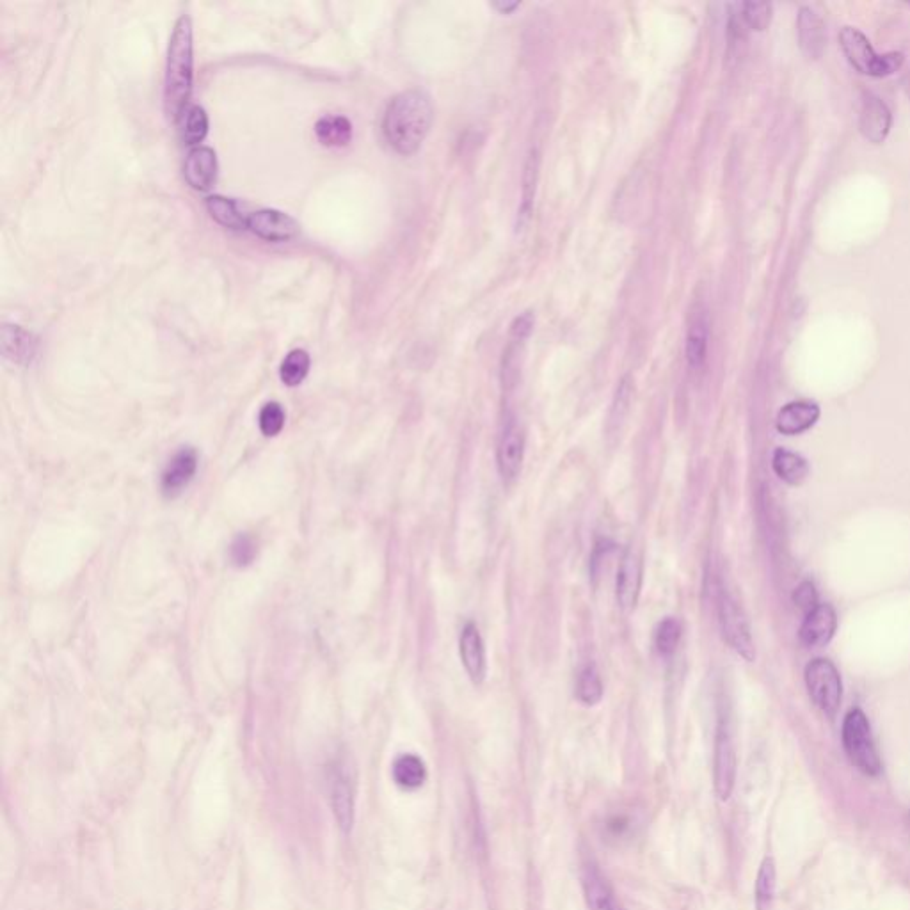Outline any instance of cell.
<instances>
[{
	"label": "cell",
	"instance_id": "1",
	"mask_svg": "<svg viewBox=\"0 0 910 910\" xmlns=\"http://www.w3.org/2000/svg\"><path fill=\"white\" fill-rule=\"evenodd\" d=\"M432 125V105L422 91H404L386 107L383 134L400 155H413L422 146Z\"/></svg>",
	"mask_w": 910,
	"mask_h": 910
},
{
	"label": "cell",
	"instance_id": "2",
	"mask_svg": "<svg viewBox=\"0 0 910 910\" xmlns=\"http://www.w3.org/2000/svg\"><path fill=\"white\" fill-rule=\"evenodd\" d=\"M194 75L192 57V22L189 16L178 18L168 48L166 82H164V107L169 120L178 121L189 105Z\"/></svg>",
	"mask_w": 910,
	"mask_h": 910
},
{
	"label": "cell",
	"instance_id": "3",
	"mask_svg": "<svg viewBox=\"0 0 910 910\" xmlns=\"http://www.w3.org/2000/svg\"><path fill=\"white\" fill-rule=\"evenodd\" d=\"M841 738L850 763L859 772L868 777H877L882 772V761L873 740L870 720L864 715L863 710L855 708L848 711L847 717L843 720Z\"/></svg>",
	"mask_w": 910,
	"mask_h": 910
},
{
	"label": "cell",
	"instance_id": "4",
	"mask_svg": "<svg viewBox=\"0 0 910 910\" xmlns=\"http://www.w3.org/2000/svg\"><path fill=\"white\" fill-rule=\"evenodd\" d=\"M839 45L843 48L850 64L855 70L871 75V77H886L900 70L903 64V56L900 52H891L879 56L870 40L864 36L863 32L855 27H843L839 32Z\"/></svg>",
	"mask_w": 910,
	"mask_h": 910
},
{
	"label": "cell",
	"instance_id": "5",
	"mask_svg": "<svg viewBox=\"0 0 910 910\" xmlns=\"http://www.w3.org/2000/svg\"><path fill=\"white\" fill-rule=\"evenodd\" d=\"M806 687L813 703L827 715L834 717L839 710L843 697V683L836 665L827 658H816L807 663Z\"/></svg>",
	"mask_w": 910,
	"mask_h": 910
},
{
	"label": "cell",
	"instance_id": "6",
	"mask_svg": "<svg viewBox=\"0 0 910 910\" xmlns=\"http://www.w3.org/2000/svg\"><path fill=\"white\" fill-rule=\"evenodd\" d=\"M717 603H719L720 630H722V637L726 640L727 646L735 649L743 660L754 662L756 647L752 640L751 624H749L743 608L726 589H720Z\"/></svg>",
	"mask_w": 910,
	"mask_h": 910
},
{
	"label": "cell",
	"instance_id": "7",
	"mask_svg": "<svg viewBox=\"0 0 910 910\" xmlns=\"http://www.w3.org/2000/svg\"><path fill=\"white\" fill-rule=\"evenodd\" d=\"M736 783V751L733 736L727 726V720L722 719L717 727V740H715V759H713V784L715 793L722 802H727L733 795Z\"/></svg>",
	"mask_w": 910,
	"mask_h": 910
},
{
	"label": "cell",
	"instance_id": "8",
	"mask_svg": "<svg viewBox=\"0 0 910 910\" xmlns=\"http://www.w3.org/2000/svg\"><path fill=\"white\" fill-rule=\"evenodd\" d=\"M525 459V432L521 425L509 418L503 427L502 436L496 448V466L503 482H512L519 477Z\"/></svg>",
	"mask_w": 910,
	"mask_h": 910
},
{
	"label": "cell",
	"instance_id": "9",
	"mask_svg": "<svg viewBox=\"0 0 910 910\" xmlns=\"http://www.w3.org/2000/svg\"><path fill=\"white\" fill-rule=\"evenodd\" d=\"M246 230L267 242H288L299 235V224L285 212L264 208L248 214Z\"/></svg>",
	"mask_w": 910,
	"mask_h": 910
},
{
	"label": "cell",
	"instance_id": "10",
	"mask_svg": "<svg viewBox=\"0 0 910 910\" xmlns=\"http://www.w3.org/2000/svg\"><path fill=\"white\" fill-rule=\"evenodd\" d=\"M642 559L635 550L624 551L621 566L617 571V582H615V596H617V605L623 610L624 614H630L637 607L640 598V589H642Z\"/></svg>",
	"mask_w": 910,
	"mask_h": 910
},
{
	"label": "cell",
	"instance_id": "11",
	"mask_svg": "<svg viewBox=\"0 0 910 910\" xmlns=\"http://www.w3.org/2000/svg\"><path fill=\"white\" fill-rule=\"evenodd\" d=\"M459 656L464 671L473 685H482L487 676V656L484 640L475 623H466L459 635Z\"/></svg>",
	"mask_w": 910,
	"mask_h": 910
},
{
	"label": "cell",
	"instance_id": "12",
	"mask_svg": "<svg viewBox=\"0 0 910 910\" xmlns=\"http://www.w3.org/2000/svg\"><path fill=\"white\" fill-rule=\"evenodd\" d=\"M329 795L336 820L342 829L349 831L354 820V790L351 775L344 763H336L335 767L329 770Z\"/></svg>",
	"mask_w": 910,
	"mask_h": 910
},
{
	"label": "cell",
	"instance_id": "13",
	"mask_svg": "<svg viewBox=\"0 0 910 910\" xmlns=\"http://www.w3.org/2000/svg\"><path fill=\"white\" fill-rule=\"evenodd\" d=\"M838 628V615L831 605H818L800 626V642L806 647H822L831 642Z\"/></svg>",
	"mask_w": 910,
	"mask_h": 910
},
{
	"label": "cell",
	"instance_id": "14",
	"mask_svg": "<svg viewBox=\"0 0 910 910\" xmlns=\"http://www.w3.org/2000/svg\"><path fill=\"white\" fill-rule=\"evenodd\" d=\"M184 176L187 184L194 191H208L216 184L217 157L216 152L208 146L192 148L184 164Z\"/></svg>",
	"mask_w": 910,
	"mask_h": 910
},
{
	"label": "cell",
	"instance_id": "15",
	"mask_svg": "<svg viewBox=\"0 0 910 910\" xmlns=\"http://www.w3.org/2000/svg\"><path fill=\"white\" fill-rule=\"evenodd\" d=\"M859 127L870 143L879 144L886 139L891 128V111L879 96L864 93Z\"/></svg>",
	"mask_w": 910,
	"mask_h": 910
},
{
	"label": "cell",
	"instance_id": "16",
	"mask_svg": "<svg viewBox=\"0 0 910 910\" xmlns=\"http://www.w3.org/2000/svg\"><path fill=\"white\" fill-rule=\"evenodd\" d=\"M196 470H198V454L194 448H182L180 452H176L162 475L164 495H180L185 487L189 486Z\"/></svg>",
	"mask_w": 910,
	"mask_h": 910
},
{
	"label": "cell",
	"instance_id": "17",
	"mask_svg": "<svg viewBox=\"0 0 910 910\" xmlns=\"http://www.w3.org/2000/svg\"><path fill=\"white\" fill-rule=\"evenodd\" d=\"M583 895L589 910H624L617 902L612 887L594 863L585 864L582 875Z\"/></svg>",
	"mask_w": 910,
	"mask_h": 910
},
{
	"label": "cell",
	"instance_id": "18",
	"mask_svg": "<svg viewBox=\"0 0 910 910\" xmlns=\"http://www.w3.org/2000/svg\"><path fill=\"white\" fill-rule=\"evenodd\" d=\"M818 418H820L818 404L807 402V400H797V402L786 404L779 411L775 427L784 436H795V434L809 431L818 422Z\"/></svg>",
	"mask_w": 910,
	"mask_h": 910
},
{
	"label": "cell",
	"instance_id": "19",
	"mask_svg": "<svg viewBox=\"0 0 910 910\" xmlns=\"http://www.w3.org/2000/svg\"><path fill=\"white\" fill-rule=\"evenodd\" d=\"M797 27H799L797 31H799L802 52L813 59L822 56L823 48H825V25L815 9L809 8V6L800 8Z\"/></svg>",
	"mask_w": 910,
	"mask_h": 910
},
{
	"label": "cell",
	"instance_id": "20",
	"mask_svg": "<svg viewBox=\"0 0 910 910\" xmlns=\"http://www.w3.org/2000/svg\"><path fill=\"white\" fill-rule=\"evenodd\" d=\"M772 468L779 479L784 480L790 486H799L809 475V464L802 455L777 448L772 457Z\"/></svg>",
	"mask_w": 910,
	"mask_h": 910
},
{
	"label": "cell",
	"instance_id": "21",
	"mask_svg": "<svg viewBox=\"0 0 910 910\" xmlns=\"http://www.w3.org/2000/svg\"><path fill=\"white\" fill-rule=\"evenodd\" d=\"M315 136L319 139L320 144H324L328 148L347 146L352 139L351 121L344 116H335V114L324 116L315 123Z\"/></svg>",
	"mask_w": 910,
	"mask_h": 910
},
{
	"label": "cell",
	"instance_id": "22",
	"mask_svg": "<svg viewBox=\"0 0 910 910\" xmlns=\"http://www.w3.org/2000/svg\"><path fill=\"white\" fill-rule=\"evenodd\" d=\"M393 779L402 790H418L427 779V768L415 754H402L393 763Z\"/></svg>",
	"mask_w": 910,
	"mask_h": 910
},
{
	"label": "cell",
	"instance_id": "23",
	"mask_svg": "<svg viewBox=\"0 0 910 910\" xmlns=\"http://www.w3.org/2000/svg\"><path fill=\"white\" fill-rule=\"evenodd\" d=\"M708 352V319L706 313H694L687 335V361L692 368L703 367Z\"/></svg>",
	"mask_w": 910,
	"mask_h": 910
},
{
	"label": "cell",
	"instance_id": "24",
	"mask_svg": "<svg viewBox=\"0 0 910 910\" xmlns=\"http://www.w3.org/2000/svg\"><path fill=\"white\" fill-rule=\"evenodd\" d=\"M176 123H178V128H180L182 141L185 144H189V146L200 144L207 137L208 116L205 109L200 107V105H187Z\"/></svg>",
	"mask_w": 910,
	"mask_h": 910
},
{
	"label": "cell",
	"instance_id": "25",
	"mask_svg": "<svg viewBox=\"0 0 910 910\" xmlns=\"http://www.w3.org/2000/svg\"><path fill=\"white\" fill-rule=\"evenodd\" d=\"M4 356L15 363H25L31 360L36 352V342L27 331L18 326H6L4 336Z\"/></svg>",
	"mask_w": 910,
	"mask_h": 910
},
{
	"label": "cell",
	"instance_id": "26",
	"mask_svg": "<svg viewBox=\"0 0 910 910\" xmlns=\"http://www.w3.org/2000/svg\"><path fill=\"white\" fill-rule=\"evenodd\" d=\"M208 214L216 223L230 230H244L248 216L240 210L239 205L233 200L223 196H210L207 200Z\"/></svg>",
	"mask_w": 910,
	"mask_h": 910
},
{
	"label": "cell",
	"instance_id": "27",
	"mask_svg": "<svg viewBox=\"0 0 910 910\" xmlns=\"http://www.w3.org/2000/svg\"><path fill=\"white\" fill-rule=\"evenodd\" d=\"M631 399H633V384H631L630 377H624L615 392L614 402H612L610 415H608L607 432L610 438H614L623 431L624 422L630 413Z\"/></svg>",
	"mask_w": 910,
	"mask_h": 910
},
{
	"label": "cell",
	"instance_id": "28",
	"mask_svg": "<svg viewBox=\"0 0 910 910\" xmlns=\"http://www.w3.org/2000/svg\"><path fill=\"white\" fill-rule=\"evenodd\" d=\"M603 694H605V688H603V681H601L596 665L587 663L576 679V699L585 706H596L601 703Z\"/></svg>",
	"mask_w": 910,
	"mask_h": 910
},
{
	"label": "cell",
	"instance_id": "29",
	"mask_svg": "<svg viewBox=\"0 0 910 910\" xmlns=\"http://www.w3.org/2000/svg\"><path fill=\"white\" fill-rule=\"evenodd\" d=\"M775 887H777V870L772 857H765L759 866L758 879L754 887V900L756 910H768L774 902Z\"/></svg>",
	"mask_w": 910,
	"mask_h": 910
},
{
	"label": "cell",
	"instance_id": "30",
	"mask_svg": "<svg viewBox=\"0 0 910 910\" xmlns=\"http://www.w3.org/2000/svg\"><path fill=\"white\" fill-rule=\"evenodd\" d=\"M681 635H683V626L676 617H665L663 621H660L655 631V647L658 655L663 658L674 655L678 649Z\"/></svg>",
	"mask_w": 910,
	"mask_h": 910
},
{
	"label": "cell",
	"instance_id": "31",
	"mask_svg": "<svg viewBox=\"0 0 910 910\" xmlns=\"http://www.w3.org/2000/svg\"><path fill=\"white\" fill-rule=\"evenodd\" d=\"M310 354L303 349L288 352L280 368L281 381L287 386H299L310 372Z\"/></svg>",
	"mask_w": 910,
	"mask_h": 910
},
{
	"label": "cell",
	"instance_id": "32",
	"mask_svg": "<svg viewBox=\"0 0 910 910\" xmlns=\"http://www.w3.org/2000/svg\"><path fill=\"white\" fill-rule=\"evenodd\" d=\"M745 27L754 31H765L772 20V4L767 2H745L738 6Z\"/></svg>",
	"mask_w": 910,
	"mask_h": 910
},
{
	"label": "cell",
	"instance_id": "33",
	"mask_svg": "<svg viewBox=\"0 0 910 910\" xmlns=\"http://www.w3.org/2000/svg\"><path fill=\"white\" fill-rule=\"evenodd\" d=\"M537 168H539V155L537 152L530 153V159L527 162V173H525V187H523V205L519 210V221L527 223L532 210V200L535 194V182H537Z\"/></svg>",
	"mask_w": 910,
	"mask_h": 910
},
{
	"label": "cell",
	"instance_id": "34",
	"mask_svg": "<svg viewBox=\"0 0 910 910\" xmlns=\"http://www.w3.org/2000/svg\"><path fill=\"white\" fill-rule=\"evenodd\" d=\"M285 425V411L278 402H269L265 404L260 411V429L265 436H276L280 434Z\"/></svg>",
	"mask_w": 910,
	"mask_h": 910
},
{
	"label": "cell",
	"instance_id": "35",
	"mask_svg": "<svg viewBox=\"0 0 910 910\" xmlns=\"http://www.w3.org/2000/svg\"><path fill=\"white\" fill-rule=\"evenodd\" d=\"M230 555H232L233 564L235 566H249L256 557V544L249 535H239L235 539V543L232 544V550H230Z\"/></svg>",
	"mask_w": 910,
	"mask_h": 910
},
{
	"label": "cell",
	"instance_id": "36",
	"mask_svg": "<svg viewBox=\"0 0 910 910\" xmlns=\"http://www.w3.org/2000/svg\"><path fill=\"white\" fill-rule=\"evenodd\" d=\"M793 601H795V605H797L802 612H806V615L809 614V612H813V610L820 605V603H818V594H816L815 585L811 582L800 583L799 587H797V591L793 594Z\"/></svg>",
	"mask_w": 910,
	"mask_h": 910
},
{
	"label": "cell",
	"instance_id": "37",
	"mask_svg": "<svg viewBox=\"0 0 910 910\" xmlns=\"http://www.w3.org/2000/svg\"><path fill=\"white\" fill-rule=\"evenodd\" d=\"M532 326H534L532 315H530V313H525V315H521V317L514 320V324H512V336L518 338V340H525V338L530 335Z\"/></svg>",
	"mask_w": 910,
	"mask_h": 910
},
{
	"label": "cell",
	"instance_id": "38",
	"mask_svg": "<svg viewBox=\"0 0 910 910\" xmlns=\"http://www.w3.org/2000/svg\"><path fill=\"white\" fill-rule=\"evenodd\" d=\"M518 2H512V4H496V8L500 9L502 13H509L512 9L518 8Z\"/></svg>",
	"mask_w": 910,
	"mask_h": 910
}]
</instances>
